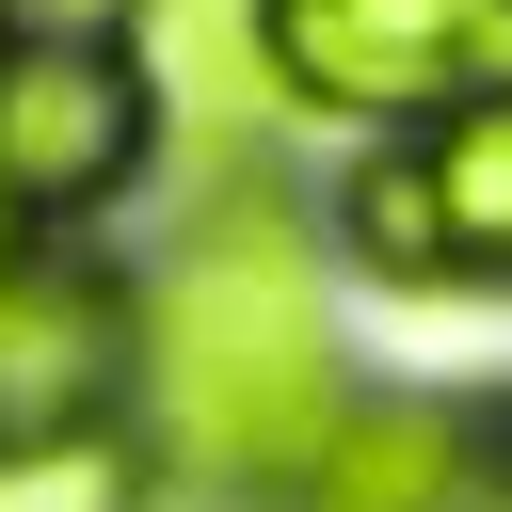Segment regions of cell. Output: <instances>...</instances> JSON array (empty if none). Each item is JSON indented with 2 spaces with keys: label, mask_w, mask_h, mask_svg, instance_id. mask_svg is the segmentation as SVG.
<instances>
[{
  "label": "cell",
  "mask_w": 512,
  "mask_h": 512,
  "mask_svg": "<svg viewBox=\"0 0 512 512\" xmlns=\"http://www.w3.org/2000/svg\"><path fill=\"white\" fill-rule=\"evenodd\" d=\"M128 400H144V464L176 480H304L320 432L352 416L336 384V304H320V240L288 192L224 176L160 272L128 288Z\"/></svg>",
  "instance_id": "obj_1"
},
{
  "label": "cell",
  "mask_w": 512,
  "mask_h": 512,
  "mask_svg": "<svg viewBox=\"0 0 512 512\" xmlns=\"http://www.w3.org/2000/svg\"><path fill=\"white\" fill-rule=\"evenodd\" d=\"M272 96L432 128L464 96H512V0H272Z\"/></svg>",
  "instance_id": "obj_2"
},
{
  "label": "cell",
  "mask_w": 512,
  "mask_h": 512,
  "mask_svg": "<svg viewBox=\"0 0 512 512\" xmlns=\"http://www.w3.org/2000/svg\"><path fill=\"white\" fill-rule=\"evenodd\" d=\"M336 240L384 288H496L512 272V96H464V112L400 128L336 192Z\"/></svg>",
  "instance_id": "obj_3"
},
{
  "label": "cell",
  "mask_w": 512,
  "mask_h": 512,
  "mask_svg": "<svg viewBox=\"0 0 512 512\" xmlns=\"http://www.w3.org/2000/svg\"><path fill=\"white\" fill-rule=\"evenodd\" d=\"M144 160H160V96H144L128 32L0 48V192L32 224H96L112 192H144Z\"/></svg>",
  "instance_id": "obj_4"
},
{
  "label": "cell",
  "mask_w": 512,
  "mask_h": 512,
  "mask_svg": "<svg viewBox=\"0 0 512 512\" xmlns=\"http://www.w3.org/2000/svg\"><path fill=\"white\" fill-rule=\"evenodd\" d=\"M112 416H128V288L80 256L0 272V448L112 432Z\"/></svg>",
  "instance_id": "obj_5"
},
{
  "label": "cell",
  "mask_w": 512,
  "mask_h": 512,
  "mask_svg": "<svg viewBox=\"0 0 512 512\" xmlns=\"http://www.w3.org/2000/svg\"><path fill=\"white\" fill-rule=\"evenodd\" d=\"M128 64L160 96V144L240 160L272 128V0H128Z\"/></svg>",
  "instance_id": "obj_6"
},
{
  "label": "cell",
  "mask_w": 512,
  "mask_h": 512,
  "mask_svg": "<svg viewBox=\"0 0 512 512\" xmlns=\"http://www.w3.org/2000/svg\"><path fill=\"white\" fill-rule=\"evenodd\" d=\"M480 480H496V448H480L448 400H352L288 496H304V512H464Z\"/></svg>",
  "instance_id": "obj_7"
},
{
  "label": "cell",
  "mask_w": 512,
  "mask_h": 512,
  "mask_svg": "<svg viewBox=\"0 0 512 512\" xmlns=\"http://www.w3.org/2000/svg\"><path fill=\"white\" fill-rule=\"evenodd\" d=\"M160 496V464H144V432L112 416V432H48V448H0V512H144Z\"/></svg>",
  "instance_id": "obj_8"
},
{
  "label": "cell",
  "mask_w": 512,
  "mask_h": 512,
  "mask_svg": "<svg viewBox=\"0 0 512 512\" xmlns=\"http://www.w3.org/2000/svg\"><path fill=\"white\" fill-rule=\"evenodd\" d=\"M48 32H128V0H0V48H48Z\"/></svg>",
  "instance_id": "obj_9"
},
{
  "label": "cell",
  "mask_w": 512,
  "mask_h": 512,
  "mask_svg": "<svg viewBox=\"0 0 512 512\" xmlns=\"http://www.w3.org/2000/svg\"><path fill=\"white\" fill-rule=\"evenodd\" d=\"M32 256H48V224H32L16 192H0V272H32Z\"/></svg>",
  "instance_id": "obj_10"
},
{
  "label": "cell",
  "mask_w": 512,
  "mask_h": 512,
  "mask_svg": "<svg viewBox=\"0 0 512 512\" xmlns=\"http://www.w3.org/2000/svg\"><path fill=\"white\" fill-rule=\"evenodd\" d=\"M496 480H512V432H496Z\"/></svg>",
  "instance_id": "obj_11"
}]
</instances>
